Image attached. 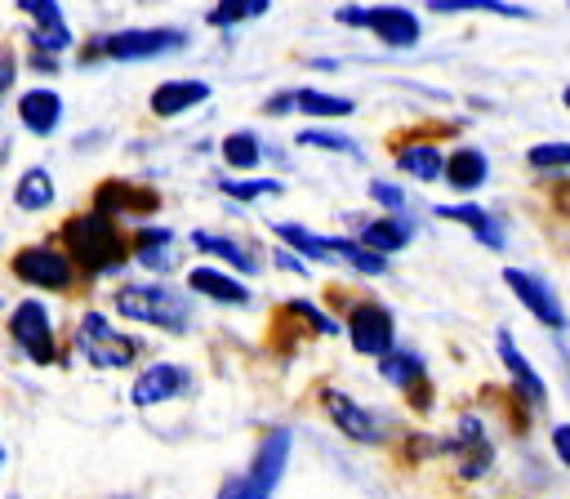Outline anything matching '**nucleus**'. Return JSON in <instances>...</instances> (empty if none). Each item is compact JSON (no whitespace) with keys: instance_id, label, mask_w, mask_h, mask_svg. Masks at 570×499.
Here are the masks:
<instances>
[{"instance_id":"obj_33","label":"nucleus","mask_w":570,"mask_h":499,"mask_svg":"<svg viewBox=\"0 0 570 499\" xmlns=\"http://www.w3.org/2000/svg\"><path fill=\"white\" fill-rule=\"evenodd\" d=\"M304 147H322V152H344V156H357V143L348 134H335V130H304L299 134Z\"/></svg>"},{"instance_id":"obj_21","label":"nucleus","mask_w":570,"mask_h":499,"mask_svg":"<svg viewBox=\"0 0 570 499\" xmlns=\"http://www.w3.org/2000/svg\"><path fill=\"white\" fill-rule=\"evenodd\" d=\"M410 241V223L401 214H388V218H375L362 227V245L379 249V255H393V249H401Z\"/></svg>"},{"instance_id":"obj_32","label":"nucleus","mask_w":570,"mask_h":499,"mask_svg":"<svg viewBox=\"0 0 570 499\" xmlns=\"http://www.w3.org/2000/svg\"><path fill=\"white\" fill-rule=\"evenodd\" d=\"M218 192H223V196H236V201H254V196H276V192H281V183H276V179H245V183L223 179V183H218Z\"/></svg>"},{"instance_id":"obj_15","label":"nucleus","mask_w":570,"mask_h":499,"mask_svg":"<svg viewBox=\"0 0 570 499\" xmlns=\"http://www.w3.org/2000/svg\"><path fill=\"white\" fill-rule=\"evenodd\" d=\"M187 286H192L196 295H210V299H218V304H232V308L250 304V291H245L236 277L218 273V268H192V273H187Z\"/></svg>"},{"instance_id":"obj_22","label":"nucleus","mask_w":570,"mask_h":499,"mask_svg":"<svg viewBox=\"0 0 570 499\" xmlns=\"http://www.w3.org/2000/svg\"><path fill=\"white\" fill-rule=\"evenodd\" d=\"M432 14H499V19H530L526 6H508V0H428Z\"/></svg>"},{"instance_id":"obj_12","label":"nucleus","mask_w":570,"mask_h":499,"mask_svg":"<svg viewBox=\"0 0 570 499\" xmlns=\"http://www.w3.org/2000/svg\"><path fill=\"white\" fill-rule=\"evenodd\" d=\"M210 99V85L205 81H165V85H156L152 90V116H161V121H170V116H183L187 108H201Z\"/></svg>"},{"instance_id":"obj_23","label":"nucleus","mask_w":570,"mask_h":499,"mask_svg":"<svg viewBox=\"0 0 570 499\" xmlns=\"http://www.w3.org/2000/svg\"><path fill=\"white\" fill-rule=\"evenodd\" d=\"M192 245H196V249H205V255H214V259H223V264H232L236 273H254V255H250L245 245L227 241V236H214V232H192Z\"/></svg>"},{"instance_id":"obj_34","label":"nucleus","mask_w":570,"mask_h":499,"mask_svg":"<svg viewBox=\"0 0 570 499\" xmlns=\"http://www.w3.org/2000/svg\"><path fill=\"white\" fill-rule=\"evenodd\" d=\"M535 170H570V143H539L526 156Z\"/></svg>"},{"instance_id":"obj_25","label":"nucleus","mask_w":570,"mask_h":499,"mask_svg":"<svg viewBox=\"0 0 570 499\" xmlns=\"http://www.w3.org/2000/svg\"><path fill=\"white\" fill-rule=\"evenodd\" d=\"M272 10V0H218L210 10V23L214 28H236V23H250V19H263Z\"/></svg>"},{"instance_id":"obj_19","label":"nucleus","mask_w":570,"mask_h":499,"mask_svg":"<svg viewBox=\"0 0 570 499\" xmlns=\"http://www.w3.org/2000/svg\"><path fill=\"white\" fill-rule=\"evenodd\" d=\"M437 214H441V218H455V223H464V227H472L481 245L503 249V227H499L481 205H437Z\"/></svg>"},{"instance_id":"obj_27","label":"nucleus","mask_w":570,"mask_h":499,"mask_svg":"<svg viewBox=\"0 0 570 499\" xmlns=\"http://www.w3.org/2000/svg\"><path fill=\"white\" fill-rule=\"evenodd\" d=\"M276 236H281L285 245L304 249L308 259H322V264H330V259H335V255H330V241H326V236H317V232H308V227H299V223H276Z\"/></svg>"},{"instance_id":"obj_20","label":"nucleus","mask_w":570,"mask_h":499,"mask_svg":"<svg viewBox=\"0 0 570 499\" xmlns=\"http://www.w3.org/2000/svg\"><path fill=\"white\" fill-rule=\"evenodd\" d=\"M326 241H330V255L344 259V264H353L357 273H366V277H384L388 273V259L379 255V249H370L362 241H344V236H326Z\"/></svg>"},{"instance_id":"obj_38","label":"nucleus","mask_w":570,"mask_h":499,"mask_svg":"<svg viewBox=\"0 0 570 499\" xmlns=\"http://www.w3.org/2000/svg\"><path fill=\"white\" fill-rule=\"evenodd\" d=\"M267 112H272V116L295 112V94H276V99H267Z\"/></svg>"},{"instance_id":"obj_14","label":"nucleus","mask_w":570,"mask_h":499,"mask_svg":"<svg viewBox=\"0 0 570 499\" xmlns=\"http://www.w3.org/2000/svg\"><path fill=\"white\" fill-rule=\"evenodd\" d=\"M19 116H23V125L32 134H54L59 121H63V99L54 90H28L19 99Z\"/></svg>"},{"instance_id":"obj_7","label":"nucleus","mask_w":570,"mask_h":499,"mask_svg":"<svg viewBox=\"0 0 570 499\" xmlns=\"http://www.w3.org/2000/svg\"><path fill=\"white\" fill-rule=\"evenodd\" d=\"M77 348H81L94 366H130L134 353H139V344L125 339V335H116V330L108 326V317H99V313H90V317L81 322Z\"/></svg>"},{"instance_id":"obj_11","label":"nucleus","mask_w":570,"mask_h":499,"mask_svg":"<svg viewBox=\"0 0 570 499\" xmlns=\"http://www.w3.org/2000/svg\"><path fill=\"white\" fill-rule=\"evenodd\" d=\"M10 335L19 339V348L32 357V361H54V330H50V317L37 299L19 304L14 308V322H10Z\"/></svg>"},{"instance_id":"obj_9","label":"nucleus","mask_w":570,"mask_h":499,"mask_svg":"<svg viewBox=\"0 0 570 499\" xmlns=\"http://www.w3.org/2000/svg\"><path fill=\"white\" fill-rule=\"evenodd\" d=\"M348 339L366 357H384L393 348V313L379 304H357L348 317Z\"/></svg>"},{"instance_id":"obj_1","label":"nucleus","mask_w":570,"mask_h":499,"mask_svg":"<svg viewBox=\"0 0 570 499\" xmlns=\"http://www.w3.org/2000/svg\"><path fill=\"white\" fill-rule=\"evenodd\" d=\"M63 241H68L72 259H77L85 273H112V268L125 264V241L116 236V227H112V218H108L103 210L68 218Z\"/></svg>"},{"instance_id":"obj_26","label":"nucleus","mask_w":570,"mask_h":499,"mask_svg":"<svg viewBox=\"0 0 570 499\" xmlns=\"http://www.w3.org/2000/svg\"><path fill=\"white\" fill-rule=\"evenodd\" d=\"M295 108L308 116H353L357 103L339 99V94H322V90H295Z\"/></svg>"},{"instance_id":"obj_10","label":"nucleus","mask_w":570,"mask_h":499,"mask_svg":"<svg viewBox=\"0 0 570 499\" xmlns=\"http://www.w3.org/2000/svg\"><path fill=\"white\" fill-rule=\"evenodd\" d=\"M19 10L37 23V32H32V50L37 54H63V50H72V32L63 23L59 0H19Z\"/></svg>"},{"instance_id":"obj_36","label":"nucleus","mask_w":570,"mask_h":499,"mask_svg":"<svg viewBox=\"0 0 570 499\" xmlns=\"http://www.w3.org/2000/svg\"><path fill=\"white\" fill-rule=\"evenodd\" d=\"M291 313H299V317H308V322H313V326H317L322 335H339V326H335V322H330L326 313H317L313 304H291Z\"/></svg>"},{"instance_id":"obj_42","label":"nucleus","mask_w":570,"mask_h":499,"mask_svg":"<svg viewBox=\"0 0 570 499\" xmlns=\"http://www.w3.org/2000/svg\"><path fill=\"white\" fill-rule=\"evenodd\" d=\"M0 464H6V450H0Z\"/></svg>"},{"instance_id":"obj_18","label":"nucleus","mask_w":570,"mask_h":499,"mask_svg":"<svg viewBox=\"0 0 570 499\" xmlns=\"http://www.w3.org/2000/svg\"><path fill=\"white\" fill-rule=\"evenodd\" d=\"M486 174H490V161H486V152H477V147H459V152L446 161V183H450L455 192H477V187L486 183Z\"/></svg>"},{"instance_id":"obj_3","label":"nucleus","mask_w":570,"mask_h":499,"mask_svg":"<svg viewBox=\"0 0 570 499\" xmlns=\"http://www.w3.org/2000/svg\"><path fill=\"white\" fill-rule=\"evenodd\" d=\"M116 313L130 317V322H147V326L174 330V335H183L187 322H192L187 299H179L165 286H125V291H116Z\"/></svg>"},{"instance_id":"obj_24","label":"nucleus","mask_w":570,"mask_h":499,"mask_svg":"<svg viewBox=\"0 0 570 499\" xmlns=\"http://www.w3.org/2000/svg\"><path fill=\"white\" fill-rule=\"evenodd\" d=\"M397 165H401L406 174L424 179V183H432V179H441V174H446V156H441L432 143H415V147H401V152H397Z\"/></svg>"},{"instance_id":"obj_2","label":"nucleus","mask_w":570,"mask_h":499,"mask_svg":"<svg viewBox=\"0 0 570 499\" xmlns=\"http://www.w3.org/2000/svg\"><path fill=\"white\" fill-rule=\"evenodd\" d=\"M285 459H291V428H272V432L263 437L254 464H250L241 477L223 481L218 499H272L276 481L285 477Z\"/></svg>"},{"instance_id":"obj_6","label":"nucleus","mask_w":570,"mask_h":499,"mask_svg":"<svg viewBox=\"0 0 570 499\" xmlns=\"http://www.w3.org/2000/svg\"><path fill=\"white\" fill-rule=\"evenodd\" d=\"M14 277L28 286H45V291H68L72 286V259L54 245H28L14 255Z\"/></svg>"},{"instance_id":"obj_8","label":"nucleus","mask_w":570,"mask_h":499,"mask_svg":"<svg viewBox=\"0 0 570 499\" xmlns=\"http://www.w3.org/2000/svg\"><path fill=\"white\" fill-rule=\"evenodd\" d=\"M503 282H508V291L521 299V308L535 313V322H543L548 330H561V326H566V308H561V299L548 291V282H539V277H530V273H521V268H508Z\"/></svg>"},{"instance_id":"obj_40","label":"nucleus","mask_w":570,"mask_h":499,"mask_svg":"<svg viewBox=\"0 0 570 499\" xmlns=\"http://www.w3.org/2000/svg\"><path fill=\"white\" fill-rule=\"evenodd\" d=\"M10 81H14V63H10V59H0V94L10 90Z\"/></svg>"},{"instance_id":"obj_16","label":"nucleus","mask_w":570,"mask_h":499,"mask_svg":"<svg viewBox=\"0 0 570 499\" xmlns=\"http://www.w3.org/2000/svg\"><path fill=\"white\" fill-rule=\"evenodd\" d=\"M499 357H503V366H508V375H512V384H517V393L530 401V406H543V379L526 366V357L517 353V344H512V335L508 330H499Z\"/></svg>"},{"instance_id":"obj_17","label":"nucleus","mask_w":570,"mask_h":499,"mask_svg":"<svg viewBox=\"0 0 570 499\" xmlns=\"http://www.w3.org/2000/svg\"><path fill=\"white\" fill-rule=\"evenodd\" d=\"M326 410H330V419L353 437V441H379V428H375V419L357 406V401H348L344 393H326Z\"/></svg>"},{"instance_id":"obj_5","label":"nucleus","mask_w":570,"mask_h":499,"mask_svg":"<svg viewBox=\"0 0 570 499\" xmlns=\"http://www.w3.org/2000/svg\"><path fill=\"white\" fill-rule=\"evenodd\" d=\"M335 19H339L344 28H366V32H370V37H379L388 50H415V45H419V37H424L419 19H415L410 10H401V6H375V10L344 6Z\"/></svg>"},{"instance_id":"obj_4","label":"nucleus","mask_w":570,"mask_h":499,"mask_svg":"<svg viewBox=\"0 0 570 499\" xmlns=\"http://www.w3.org/2000/svg\"><path fill=\"white\" fill-rule=\"evenodd\" d=\"M187 45V32L179 28H139V32H116V37H99L85 50V63L94 59H116V63H139V59H161Z\"/></svg>"},{"instance_id":"obj_31","label":"nucleus","mask_w":570,"mask_h":499,"mask_svg":"<svg viewBox=\"0 0 570 499\" xmlns=\"http://www.w3.org/2000/svg\"><path fill=\"white\" fill-rule=\"evenodd\" d=\"M125 205H152V196L147 192H130L125 183H103L99 187V210L103 214H121Z\"/></svg>"},{"instance_id":"obj_30","label":"nucleus","mask_w":570,"mask_h":499,"mask_svg":"<svg viewBox=\"0 0 570 499\" xmlns=\"http://www.w3.org/2000/svg\"><path fill=\"white\" fill-rule=\"evenodd\" d=\"M379 370H384V379L388 384H397V388H410L419 375H424V361L415 357V353H384V361H379Z\"/></svg>"},{"instance_id":"obj_41","label":"nucleus","mask_w":570,"mask_h":499,"mask_svg":"<svg viewBox=\"0 0 570 499\" xmlns=\"http://www.w3.org/2000/svg\"><path fill=\"white\" fill-rule=\"evenodd\" d=\"M561 103H566V108H570V90H566V94H561Z\"/></svg>"},{"instance_id":"obj_13","label":"nucleus","mask_w":570,"mask_h":499,"mask_svg":"<svg viewBox=\"0 0 570 499\" xmlns=\"http://www.w3.org/2000/svg\"><path fill=\"white\" fill-rule=\"evenodd\" d=\"M187 393V370L179 366H147L134 384V406H156V401H170Z\"/></svg>"},{"instance_id":"obj_35","label":"nucleus","mask_w":570,"mask_h":499,"mask_svg":"<svg viewBox=\"0 0 570 499\" xmlns=\"http://www.w3.org/2000/svg\"><path fill=\"white\" fill-rule=\"evenodd\" d=\"M370 196H375L379 205H388L393 214H401V210H406V192H401V187H393V183H370Z\"/></svg>"},{"instance_id":"obj_39","label":"nucleus","mask_w":570,"mask_h":499,"mask_svg":"<svg viewBox=\"0 0 570 499\" xmlns=\"http://www.w3.org/2000/svg\"><path fill=\"white\" fill-rule=\"evenodd\" d=\"M276 268H291V273H304V264L295 255H285V249H276Z\"/></svg>"},{"instance_id":"obj_29","label":"nucleus","mask_w":570,"mask_h":499,"mask_svg":"<svg viewBox=\"0 0 570 499\" xmlns=\"http://www.w3.org/2000/svg\"><path fill=\"white\" fill-rule=\"evenodd\" d=\"M223 161H227L232 170H254V165L263 161V147H258V139H254V134L236 130V134H227V139H223Z\"/></svg>"},{"instance_id":"obj_28","label":"nucleus","mask_w":570,"mask_h":499,"mask_svg":"<svg viewBox=\"0 0 570 499\" xmlns=\"http://www.w3.org/2000/svg\"><path fill=\"white\" fill-rule=\"evenodd\" d=\"M14 201H19V210H45V205L54 201V183H50V174H45V170H28V174L19 179Z\"/></svg>"},{"instance_id":"obj_37","label":"nucleus","mask_w":570,"mask_h":499,"mask_svg":"<svg viewBox=\"0 0 570 499\" xmlns=\"http://www.w3.org/2000/svg\"><path fill=\"white\" fill-rule=\"evenodd\" d=\"M552 446H557L561 464H570V424H557V428H552Z\"/></svg>"}]
</instances>
